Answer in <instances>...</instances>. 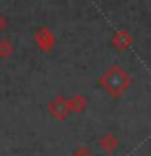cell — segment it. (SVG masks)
Returning <instances> with one entry per match:
<instances>
[{
    "instance_id": "cell-1",
    "label": "cell",
    "mask_w": 151,
    "mask_h": 156,
    "mask_svg": "<svg viewBox=\"0 0 151 156\" xmlns=\"http://www.w3.org/2000/svg\"><path fill=\"white\" fill-rule=\"evenodd\" d=\"M75 156H91V154L88 153V151H85V150H80V151H78V153H76Z\"/></svg>"
}]
</instances>
